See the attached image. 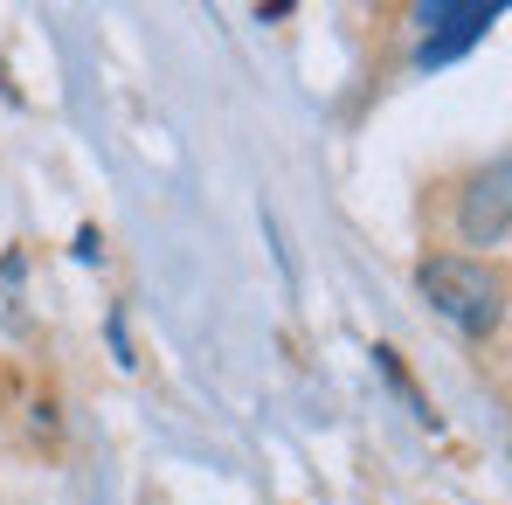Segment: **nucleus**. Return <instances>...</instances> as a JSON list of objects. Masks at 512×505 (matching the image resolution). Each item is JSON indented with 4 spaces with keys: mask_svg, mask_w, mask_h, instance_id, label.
I'll return each instance as SVG.
<instances>
[{
    "mask_svg": "<svg viewBox=\"0 0 512 505\" xmlns=\"http://www.w3.org/2000/svg\"><path fill=\"white\" fill-rule=\"evenodd\" d=\"M506 7L499 0H471V7H450V0H436V7H423V49H416V63H450V56H464L471 42H485V28L499 21Z\"/></svg>",
    "mask_w": 512,
    "mask_h": 505,
    "instance_id": "7ed1b4c3",
    "label": "nucleus"
},
{
    "mask_svg": "<svg viewBox=\"0 0 512 505\" xmlns=\"http://www.w3.org/2000/svg\"><path fill=\"white\" fill-rule=\"evenodd\" d=\"M506 222H512V167L492 160V167L471 173V187H464V201H457V229H464V243L499 250V243H506Z\"/></svg>",
    "mask_w": 512,
    "mask_h": 505,
    "instance_id": "f03ea898",
    "label": "nucleus"
},
{
    "mask_svg": "<svg viewBox=\"0 0 512 505\" xmlns=\"http://www.w3.org/2000/svg\"><path fill=\"white\" fill-rule=\"evenodd\" d=\"M416 284H423V298L450 326H464V333H492L499 326V277L478 256H429L416 270Z\"/></svg>",
    "mask_w": 512,
    "mask_h": 505,
    "instance_id": "f257e3e1",
    "label": "nucleus"
}]
</instances>
